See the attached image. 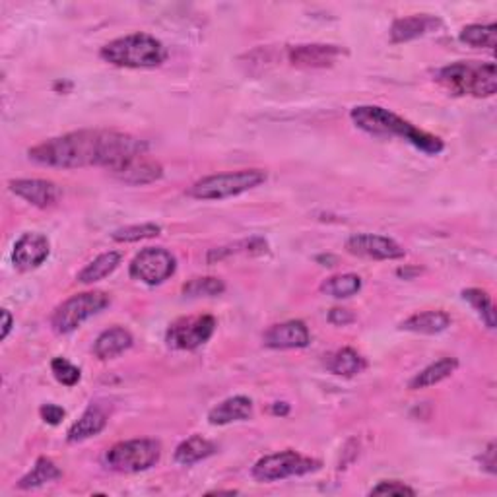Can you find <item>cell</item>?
I'll use <instances>...</instances> for the list:
<instances>
[{
    "label": "cell",
    "mask_w": 497,
    "mask_h": 497,
    "mask_svg": "<svg viewBox=\"0 0 497 497\" xmlns=\"http://www.w3.org/2000/svg\"><path fill=\"white\" fill-rule=\"evenodd\" d=\"M441 20L428 14H416V16H406L398 18L390 26V43H408V41L420 39L423 36L431 34L438 28H441Z\"/></svg>",
    "instance_id": "2e32d148"
},
{
    "label": "cell",
    "mask_w": 497,
    "mask_h": 497,
    "mask_svg": "<svg viewBox=\"0 0 497 497\" xmlns=\"http://www.w3.org/2000/svg\"><path fill=\"white\" fill-rule=\"evenodd\" d=\"M60 478H62V470L59 469V466L47 457H39L34 464V469H31L24 478L18 482V488L20 490H37V488H41V485L57 482Z\"/></svg>",
    "instance_id": "484cf974"
},
{
    "label": "cell",
    "mask_w": 497,
    "mask_h": 497,
    "mask_svg": "<svg viewBox=\"0 0 497 497\" xmlns=\"http://www.w3.org/2000/svg\"><path fill=\"white\" fill-rule=\"evenodd\" d=\"M142 154H148V144L132 134L84 129L37 144L28 150V158L43 168H103L115 175Z\"/></svg>",
    "instance_id": "6da1fadb"
},
{
    "label": "cell",
    "mask_w": 497,
    "mask_h": 497,
    "mask_svg": "<svg viewBox=\"0 0 497 497\" xmlns=\"http://www.w3.org/2000/svg\"><path fill=\"white\" fill-rule=\"evenodd\" d=\"M51 255V241L47 240V235L29 232L24 233L14 245L12 251V263L18 271L28 272L36 271L41 264H43Z\"/></svg>",
    "instance_id": "7c38bea8"
},
{
    "label": "cell",
    "mask_w": 497,
    "mask_h": 497,
    "mask_svg": "<svg viewBox=\"0 0 497 497\" xmlns=\"http://www.w3.org/2000/svg\"><path fill=\"white\" fill-rule=\"evenodd\" d=\"M439 84L453 96L492 98L497 91V68L492 60H459L438 72Z\"/></svg>",
    "instance_id": "3957f363"
},
{
    "label": "cell",
    "mask_w": 497,
    "mask_h": 497,
    "mask_svg": "<svg viewBox=\"0 0 497 497\" xmlns=\"http://www.w3.org/2000/svg\"><path fill=\"white\" fill-rule=\"evenodd\" d=\"M12 325H14V319H12V315H10V311L3 309V335H0V338L3 340L8 338L10 330H12Z\"/></svg>",
    "instance_id": "74e56055"
},
{
    "label": "cell",
    "mask_w": 497,
    "mask_h": 497,
    "mask_svg": "<svg viewBox=\"0 0 497 497\" xmlns=\"http://www.w3.org/2000/svg\"><path fill=\"white\" fill-rule=\"evenodd\" d=\"M8 186L16 196L37 209H49L60 199L59 185L47 179H14L8 183Z\"/></svg>",
    "instance_id": "9a60e30c"
},
{
    "label": "cell",
    "mask_w": 497,
    "mask_h": 497,
    "mask_svg": "<svg viewBox=\"0 0 497 497\" xmlns=\"http://www.w3.org/2000/svg\"><path fill=\"white\" fill-rule=\"evenodd\" d=\"M480 464L485 472L495 474L497 472V461H495V443L492 441L485 451H482L480 454Z\"/></svg>",
    "instance_id": "8d00e7d4"
},
{
    "label": "cell",
    "mask_w": 497,
    "mask_h": 497,
    "mask_svg": "<svg viewBox=\"0 0 497 497\" xmlns=\"http://www.w3.org/2000/svg\"><path fill=\"white\" fill-rule=\"evenodd\" d=\"M216 451H217L216 443H212L210 439L202 438V435H191L189 439H185L178 445V449L173 453V459L175 462H179L183 466H193L196 462L212 457Z\"/></svg>",
    "instance_id": "603a6c76"
},
{
    "label": "cell",
    "mask_w": 497,
    "mask_h": 497,
    "mask_svg": "<svg viewBox=\"0 0 497 497\" xmlns=\"http://www.w3.org/2000/svg\"><path fill=\"white\" fill-rule=\"evenodd\" d=\"M39 416H41V420H43L45 423H49V426H59V423L65 420L67 410L62 408V406H59V404L47 402V404H43V406L39 408Z\"/></svg>",
    "instance_id": "e575fe53"
},
{
    "label": "cell",
    "mask_w": 497,
    "mask_h": 497,
    "mask_svg": "<svg viewBox=\"0 0 497 497\" xmlns=\"http://www.w3.org/2000/svg\"><path fill=\"white\" fill-rule=\"evenodd\" d=\"M132 335L129 333L127 328L122 327H111L93 342V354H96L98 359L107 361L113 358H119L124 351L132 348Z\"/></svg>",
    "instance_id": "d6986e66"
},
{
    "label": "cell",
    "mask_w": 497,
    "mask_h": 497,
    "mask_svg": "<svg viewBox=\"0 0 497 497\" xmlns=\"http://www.w3.org/2000/svg\"><path fill=\"white\" fill-rule=\"evenodd\" d=\"M99 57L119 68H155L168 59V49L150 34H129L109 41L99 51Z\"/></svg>",
    "instance_id": "277c9868"
},
{
    "label": "cell",
    "mask_w": 497,
    "mask_h": 497,
    "mask_svg": "<svg viewBox=\"0 0 497 497\" xmlns=\"http://www.w3.org/2000/svg\"><path fill=\"white\" fill-rule=\"evenodd\" d=\"M268 251V243L261 237H251V240H243L237 241L233 245H225L220 248H212L209 253V263H216V261H224V258L243 253V255H263Z\"/></svg>",
    "instance_id": "f546056e"
},
{
    "label": "cell",
    "mask_w": 497,
    "mask_h": 497,
    "mask_svg": "<svg viewBox=\"0 0 497 497\" xmlns=\"http://www.w3.org/2000/svg\"><path fill=\"white\" fill-rule=\"evenodd\" d=\"M109 294L99 292V289L76 294L55 309L53 317H51V327L57 335H70L88 319L99 315L103 309L109 307Z\"/></svg>",
    "instance_id": "52a82bcc"
},
{
    "label": "cell",
    "mask_w": 497,
    "mask_h": 497,
    "mask_svg": "<svg viewBox=\"0 0 497 497\" xmlns=\"http://www.w3.org/2000/svg\"><path fill=\"white\" fill-rule=\"evenodd\" d=\"M253 416V400L243 395L222 400L209 412V422L212 426H227L233 422H243Z\"/></svg>",
    "instance_id": "ffe728a7"
},
{
    "label": "cell",
    "mask_w": 497,
    "mask_h": 497,
    "mask_svg": "<svg viewBox=\"0 0 497 497\" xmlns=\"http://www.w3.org/2000/svg\"><path fill=\"white\" fill-rule=\"evenodd\" d=\"M51 371H53V377L65 387H75L80 383L82 371L75 364H70L67 358H55L51 361Z\"/></svg>",
    "instance_id": "d6a6232c"
},
{
    "label": "cell",
    "mask_w": 497,
    "mask_h": 497,
    "mask_svg": "<svg viewBox=\"0 0 497 497\" xmlns=\"http://www.w3.org/2000/svg\"><path fill=\"white\" fill-rule=\"evenodd\" d=\"M369 495H408L414 497L416 495V490L410 488L400 480H383L379 482L375 488H371Z\"/></svg>",
    "instance_id": "836d02e7"
},
{
    "label": "cell",
    "mask_w": 497,
    "mask_h": 497,
    "mask_svg": "<svg viewBox=\"0 0 497 497\" xmlns=\"http://www.w3.org/2000/svg\"><path fill=\"white\" fill-rule=\"evenodd\" d=\"M311 333L304 320H286V323L272 325L263 335V344L272 350H297L307 348Z\"/></svg>",
    "instance_id": "4fadbf2b"
},
{
    "label": "cell",
    "mask_w": 497,
    "mask_h": 497,
    "mask_svg": "<svg viewBox=\"0 0 497 497\" xmlns=\"http://www.w3.org/2000/svg\"><path fill=\"white\" fill-rule=\"evenodd\" d=\"M162 459V445L155 439H129L113 445L106 453V464L121 474L150 470Z\"/></svg>",
    "instance_id": "8992f818"
},
{
    "label": "cell",
    "mask_w": 497,
    "mask_h": 497,
    "mask_svg": "<svg viewBox=\"0 0 497 497\" xmlns=\"http://www.w3.org/2000/svg\"><path fill=\"white\" fill-rule=\"evenodd\" d=\"M272 414H274V416H288L289 404L288 402H274L272 404Z\"/></svg>",
    "instance_id": "f35d334b"
},
{
    "label": "cell",
    "mask_w": 497,
    "mask_h": 497,
    "mask_svg": "<svg viewBox=\"0 0 497 497\" xmlns=\"http://www.w3.org/2000/svg\"><path fill=\"white\" fill-rule=\"evenodd\" d=\"M178 271V258L163 247H146L132 258L129 266L130 278L146 286H160Z\"/></svg>",
    "instance_id": "9c48e42d"
},
{
    "label": "cell",
    "mask_w": 497,
    "mask_h": 497,
    "mask_svg": "<svg viewBox=\"0 0 497 497\" xmlns=\"http://www.w3.org/2000/svg\"><path fill=\"white\" fill-rule=\"evenodd\" d=\"M397 274L404 276V280H408V278H412V274H420V268H414V271H408V268H398Z\"/></svg>",
    "instance_id": "ab89813d"
},
{
    "label": "cell",
    "mask_w": 497,
    "mask_h": 497,
    "mask_svg": "<svg viewBox=\"0 0 497 497\" xmlns=\"http://www.w3.org/2000/svg\"><path fill=\"white\" fill-rule=\"evenodd\" d=\"M462 299L472 305V309L478 313L482 319V323L488 328H495L497 319H495V305L492 302V297L488 292H484L480 288H469L462 289Z\"/></svg>",
    "instance_id": "83f0119b"
},
{
    "label": "cell",
    "mask_w": 497,
    "mask_h": 497,
    "mask_svg": "<svg viewBox=\"0 0 497 497\" xmlns=\"http://www.w3.org/2000/svg\"><path fill=\"white\" fill-rule=\"evenodd\" d=\"M162 233V225L158 224H134V225H124L119 230L113 232V241L117 243H137L144 240H152V237H158Z\"/></svg>",
    "instance_id": "1f68e13d"
},
{
    "label": "cell",
    "mask_w": 497,
    "mask_h": 497,
    "mask_svg": "<svg viewBox=\"0 0 497 497\" xmlns=\"http://www.w3.org/2000/svg\"><path fill=\"white\" fill-rule=\"evenodd\" d=\"M115 178L124 185L142 186L160 181L163 178V168L160 162L152 160L148 154H142L138 158H134L130 163L124 165L122 170L115 173Z\"/></svg>",
    "instance_id": "e0dca14e"
},
{
    "label": "cell",
    "mask_w": 497,
    "mask_h": 497,
    "mask_svg": "<svg viewBox=\"0 0 497 497\" xmlns=\"http://www.w3.org/2000/svg\"><path fill=\"white\" fill-rule=\"evenodd\" d=\"M225 292L224 280L216 276H202L193 278L183 286V294L186 297H216Z\"/></svg>",
    "instance_id": "4dcf8cb0"
},
{
    "label": "cell",
    "mask_w": 497,
    "mask_h": 497,
    "mask_svg": "<svg viewBox=\"0 0 497 497\" xmlns=\"http://www.w3.org/2000/svg\"><path fill=\"white\" fill-rule=\"evenodd\" d=\"M107 426V412L103 410L99 404H91V406L82 414L80 420L72 423V428L67 433L68 443H82L91 438H96Z\"/></svg>",
    "instance_id": "44dd1931"
},
{
    "label": "cell",
    "mask_w": 497,
    "mask_h": 497,
    "mask_svg": "<svg viewBox=\"0 0 497 497\" xmlns=\"http://www.w3.org/2000/svg\"><path fill=\"white\" fill-rule=\"evenodd\" d=\"M453 323L451 315L447 311L433 309V311H420L412 317L404 319L400 323V330L414 335H439L443 330H447Z\"/></svg>",
    "instance_id": "ac0fdd59"
},
{
    "label": "cell",
    "mask_w": 497,
    "mask_h": 497,
    "mask_svg": "<svg viewBox=\"0 0 497 497\" xmlns=\"http://www.w3.org/2000/svg\"><path fill=\"white\" fill-rule=\"evenodd\" d=\"M268 179L264 170H237L227 173H214L189 186L186 194L196 201H224L256 189Z\"/></svg>",
    "instance_id": "5b68a950"
},
{
    "label": "cell",
    "mask_w": 497,
    "mask_h": 497,
    "mask_svg": "<svg viewBox=\"0 0 497 497\" xmlns=\"http://www.w3.org/2000/svg\"><path fill=\"white\" fill-rule=\"evenodd\" d=\"M350 119L358 129L373 137H398L428 155H438L445 150V142L439 137L418 129L416 124L385 107L358 106L350 111Z\"/></svg>",
    "instance_id": "7a4b0ae2"
},
{
    "label": "cell",
    "mask_w": 497,
    "mask_h": 497,
    "mask_svg": "<svg viewBox=\"0 0 497 497\" xmlns=\"http://www.w3.org/2000/svg\"><path fill=\"white\" fill-rule=\"evenodd\" d=\"M344 55V49L338 45H325V43H309V45H296L289 49L288 59L292 67L297 68H327L333 67L336 59Z\"/></svg>",
    "instance_id": "5bb4252c"
},
{
    "label": "cell",
    "mask_w": 497,
    "mask_h": 497,
    "mask_svg": "<svg viewBox=\"0 0 497 497\" xmlns=\"http://www.w3.org/2000/svg\"><path fill=\"white\" fill-rule=\"evenodd\" d=\"M325 366L330 373H335V375L354 377L359 375L361 371H366L367 359L354 348H342L327 358Z\"/></svg>",
    "instance_id": "cb8c5ba5"
},
{
    "label": "cell",
    "mask_w": 497,
    "mask_h": 497,
    "mask_svg": "<svg viewBox=\"0 0 497 497\" xmlns=\"http://www.w3.org/2000/svg\"><path fill=\"white\" fill-rule=\"evenodd\" d=\"M346 251L350 255L371 258V261H398V258L406 256L400 243L375 233H356L348 237Z\"/></svg>",
    "instance_id": "8fae6325"
},
{
    "label": "cell",
    "mask_w": 497,
    "mask_h": 497,
    "mask_svg": "<svg viewBox=\"0 0 497 497\" xmlns=\"http://www.w3.org/2000/svg\"><path fill=\"white\" fill-rule=\"evenodd\" d=\"M459 39L462 43L478 49H493L497 45V26L495 24H470L461 29Z\"/></svg>",
    "instance_id": "f1b7e54d"
},
{
    "label": "cell",
    "mask_w": 497,
    "mask_h": 497,
    "mask_svg": "<svg viewBox=\"0 0 497 497\" xmlns=\"http://www.w3.org/2000/svg\"><path fill=\"white\" fill-rule=\"evenodd\" d=\"M361 286H364V282H361V278L358 274L346 272V274H336L327 278L325 282L320 284V292L336 299H346L351 296H358L361 292Z\"/></svg>",
    "instance_id": "4316f807"
},
{
    "label": "cell",
    "mask_w": 497,
    "mask_h": 497,
    "mask_svg": "<svg viewBox=\"0 0 497 497\" xmlns=\"http://www.w3.org/2000/svg\"><path fill=\"white\" fill-rule=\"evenodd\" d=\"M216 327V319L212 315L181 317L170 325L165 342L171 350H196L214 336Z\"/></svg>",
    "instance_id": "30bf717a"
},
{
    "label": "cell",
    "mask_w": 497,
    "mask_h": 497,
    "mask_svg": "<svg viewBox=\"0 0 497 497\" xmlns=\"http://www.w3.org/2000/svg\"><path fill=\"white\" fill-rule=\"evenodd\" d=\"M459 367V361L454 358H441L438 361H433L428 367H423L420 373H416L408 383L410 390H420L438 385V383L451 377L454 371Z\"/></svg>",
    "instance_id": "7402d4cb"
},
{
    "label": "cell",
    "mask_w": 497,
    "mask_h": 497,
    "mask_svg": "<svg viewBox=\"0 0 497 497\" xmlns=\"http://www.w3.org/2000/svg\"><path fill=\"white\" fill-rule=\"evenodd\" d=\"M121 253L119 251H107L99 256L93 258L90 264H86L82 271L78 272L76 280L80 284H96L99 280L107 278L109 274H113L121 264Z\"/></svg>",
    "instance_id": "d4e9b609"
},
{
    "label": "cell",
    "mask_w": 497,
    "mask_h": 497,
    "mask_svg": "<svg viewBox=\"0 0 497 497\" xmlns=\"http://www.w3.org/2000/svg\"><path fill=\"white\" fill-rule=\"evenodd\" d=\"M320 466H323L320 461L288 449L258 459L253 466V478L258 482H280L286 478H294V476L317 472Z\"/></svg>",
    "instance_id": "ba28073f"
},
{
    "label": "cell",
    "mask_w": 497,
    "mask_h": 497,
    "mask_svg": "<svg viewBox=\"0 0 497 497\" xmlns=\"http://www.w3.org/2000/svg\"><path fill=\"white\" fill-rule=\"evenodd\" d=\"M328 320L333 325L336 327H346V325H351L356 320V315L351 313L350 309H344V307H335V309H330L328 311Z\"/></svg>",
    "instance_id": "d590c367"
}]
</instances>
